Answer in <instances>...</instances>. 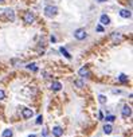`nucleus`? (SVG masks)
<instances>
[{
    "label": "nucleus",
    "instance_id": "26",
    "mask_svg": "<svg viewBox=\"0 0 133 137\" xmlns=\"http://www.w3.org/2000/svg\"><path fill=\"white\" fill-rule=\"evenodd\" d=\"M0 2H4V0H0Z\"/></svg>",
    "mask_w": 133,
    "mask_h": 137
},
{
    "label": "nucleus",
    "instance_id": "22",
    "mask_svg": "<svg viewBox=\"0 0 133 137\" xmlns=\"http://www.w3.org/2000/svg\"><path fill=\"white\" fill-rule=\"evenodd\" d=\"M6 97V94H4V92H3V90H0V100H3Z\"/></svg>",
    "mask_w": 133,
    "mask_h": 137
},
{
    "label": "nucleus",
    "instance_id": "8",
    "mask_svg": "<svg viewBox=\"0 0 133 137\" xmlns=\"http://www.w3.org/2000/svg\"><path fill=\"white\" fill-rule=\"evenodd\" d=\"M100 22L102 23V24H106V26H108L109 23H110V18H109L108 15H105V14H104V15H101V18H100Z\"/></svg>",
    "mask_w": 133,
    "mask_h": 137
},
{
    "label": "nucleus",
    "instance_id": "2",
    "mask_svg": "<svg viewBox=\"0 0 133 137\" xmlns=\"http://www.w3.org/2000/svg\"><path fill=\"white\" fill-rule=\"evenodd\" d=\"M74 36H75L78 40H82V39L86 38V31L83 28H78L75 32H74Z\"/></svg>",
    "mask_w": 133,
    "mask_h": 137
},
{
    "label": "nucleus",
    "instance_id": "15",
    "mask_svg": "<svg viewBox=\"0 0 133 137\" xmlns=\"http://www.w3.org/2000/svg\"><path fill=\"white\" fill-rule=\"evenodd\" d=\"M120 82H122V83H125V82H128V75H125V74H121V75L118 77Z\"/></svg>",
    "mask_w": 133,
    "mask_h": 137
},
{
    "label": "nucleus",
    "instance_id": "10",
    "mask_svg": "<svg viewBox=\"0 0 133 137\" xmlns=\"http://www.w3.org/2000/svg\"><path fill=\"white\" fill-rule=\"evenodd\" d=\"M6 15H7V18H8L11 22H14V20H15V14H14V11H12V10H10V8H8V10L6 11Z\"/></svg>",
    "mask_w": 133,
    "mask_h": 137
},
{
    "label": "nucleus",
    "instance_id": "7",
    "mask_svg": "<svg viewBox=\"0 0 133 137\" xmlns=\"http://www.w3.org/2000/svg\"><path fill=\"white\" fill-rule=\"evenodd\" d=\"M78 74H79L81 77H90V71H89L86 67H81L79 71H78Z\"/></svg>",
    "mask_w": 133,
    "mask_h": 137
},
{
    "label": "nucleus",
    "instance_id": "25",
    "mask_svg": "<svg viewBox=\"0 0 133 137\" xmlns=\"http://www.w3.org/2000/svg\"><path fill=\"white\" fill-rule=\"evenodd\" d=\"M28 137H36V136H35V134H30Z\"/></svg>",
    "mask_w": 133,
    "mask_h": 137
},
{
    "label": "nucleus",
    "instance_id": "18",
    "mask_svg": "<svg viewBox=\"0 0 133 137\" xmlns=\"http://www.w3.org/2000/svg\"><path fill=\"white\" fill-rule=\"evenodd\" d=\"M105 120L109 121V122H113V121L116 120V117L114 116H106V117H105Z\"/></svg>",
    "mask_w": 133,
    "mask_h": 137
},
{
    "label": "nucleus",
    "instance_id": "24",
    "mask_svg": "<svg viewBox=\"0 0 133 137\" xmlns=\"http://www.w3.org/2000/svg\"><path fill=\"white\" fill-rule=\"evenodd\" d=\"M98 3H104V2H106V0H97Z\"/></svg>",
    "mask_w": 133,
    "mask_h": 137
},
{
    "label": "nucleus",
    "instance_id": "23",
    "mask_svg": "<svg viewBox=\"0 0 133 137\" xmlns=\"http://www.w3.org/2000/svg\"><path fill=\"white\" fill-rule=\"evenodd\" d=\"M98 117H100V120H104V114H102V113H98Z\"/></svg>",
    "mask_w": 133,
    "mask_h": 137
},
{
    "label": "nucleus",
    "instance_id": "17",
    "mask_svg": "<svg viewBox=\"0 0 133 137\" xmlns=\"http://www.w3.org/2000/svg\"><path fill=\"white\" fill-rule=\"evenodd\" d=\"M27 69L32 70V71H38V67H36V66H35L34 63H31V65H28V66H27Z\"/></svg>",
    "mask_w": 133,
    "mask_h": 137
},
{
    "label": "nucleus",
    "instance_id": "9",
    "mask_svg": "<svg viewBox=\"0 0 133 137\" xmlns=\"http://www.w3.org/2000/svg\"><path fill=\"white\" fill-rule=\"evenodd\" d=\"M51 89H53V90H55V92H59V90L62 89V85H61V82H58V81L53 82V83H51Z\"/></svg>",
    "mask_w": 133,
    "mask_h": 137
},
{
    "label": "nucleus",
    "instance_id": "4",
    "mask_svg": "<svg viewBox=\"0 0 133 137\" xmlns=\"http://www.w3.org/2000/svg\"><path fill=\"white\" fill-rule=\"evenodd\" d=\"M22 114H23V117L24 118H31V117L34 116V112L31 110V109H28V108H24L22 110Z\"/></svg>",
    "mask_w": 133,
    "mask_h": 137
},
{
    "label": "nucleus",
    "instance_id": "12",
    "mask_svg": "<svg viewBox=\"0 0 133 137\" xmlns=\"http://www.w3.org/2000/svg\"><path fill=\"white\" fill-rule=\"evenodd\" d=\"M104 132L106 133V134H110V133L113 132V126H112L110 124H106V125L104 126Z\"/></svg>",
    "mask_w": 133,
    "mask_h": 137
},
{
    "label": "nucleus",
    "instance_id": "14",
    "mask_svg": "<svg viewBox=\"0 0 133 137\" xmlns=\"http://www.w3.org/2000/svg\"><path fill=\"white\" fill-rule=\"evenodd\" d=\"M12 130H11V129H6L4 132H3V137H12Z\"/></svg>",
    "mask_w": 133,
    "mask_h": 137
},
{
    "label": "nucleus",
    "instance_id": "3",
    "mask_svg": "<svg viewBox=\"0 0 133 137\" xmlns=\"http://www.w3.org/2000/svg\"><path fill=\"white\" fill-rule=\"evenodd\" d=\"M121 113H122V117L128 118V117H130V114H132V108L129 106V105H124V106H122V110H121Z\"/></svg>",
    "mask_w": 133,
    "mask_h": 137
},
{
    "label": "nucleus",
    "instance_id": "13",
    "mask_svg": "<svg viewBox=\"0 0 133 137\" xmlns=\"http://www.w3.org/2000/svg\"><path fill=\"white\" fill-rule=\"evenodd\" d=\"M59 51H61L62 54H63V55H65L66 58H67V59H71V55H70V54L67 53V50H66V49H63V47H61V49H59Z\"/></svg>",
    "mask_w": 133,
    "mask_h": 137
},
{
    "label": "nucleus",
    "instance_id": "16",
    "mask_svg": "<svg viewBox=\"0 0 133 137\" xmlns=\"http://www.w3.org/2000/svg\"><path fill=\"white\" fill-rule=\"evenodd\" d=\"M74 85H75L77 87H83V82H82L81 79H78V81H75V82H74Z\"/></svg>",
    "mask_w": 133,
    "mask_h": 137
},
{
    "label": "nucleus",
    "instance_id": "21",
    "mask_svg": "<svg viewBox=\"0 0 133 137\" xmlns=\"http://www.w3.org/2000/svg\"><path fill=\"white\" fill-rule=\"evenodd\" d=\"M97 31H98V32H102V31H104V27L101 26V24H100V26H97Z\"/></svg>",
    "mask_w": 133,
    "mask_h": 137
},
{
    "label": "nucleus",
    "instance_id": "20",
    "mask_svg": "<svg viewBox=\"0 0 133 137\" xmlns=\"http://www.w3.org/2000/svg\"><path fill=\"white\" fill-rule=\"evenodd\" d=\"M42 122H43V117H42V116H39L38 118H36V125H40Z\"/></svg>",
    "mask_w": 133,
    "mask_h": 137
},
{
    "label": "nucleus",
    "instance_id": "19",
    "mask_svg": "<svg viewBox=\"0 0 133 137\" xmlns=\"http://www.w3.org/2000/svg\"><path fill=\"white\" fill-rule=\"evenodd\" d=\"M98 101H100L101 104H105V102H106V97H105V96H100L98 97Z\"/></svg>",
    "mask_w": 133,
    "mask_h": 137
},
{
    "label": "nucleus",
    "instance_id": "5",
    "mask_svg": "<svg viewBox=\"0 0 133 137\" xmlns=\"http://www.w3.org/2000/svg\"><path fill=\"white\" fill-rule=\"evenodd\" d=\"M53 134L55 137H61L62 134H63V129H62L61 126H55L53 129Z\"/></svg>",
    "mask_w": 133,
    "mask_h": 137
},
{
    "label": "nucleus",
    "instance_id": "1",
    "mask_svg": "<svg viewBox=\"0 0 133 137\" xmlns=\"http://www.w3.org/2000/svg\"><path fill=\"white\" fill-rule=\"evenodd\" d=\"M57 12H58V8L55 6H47L45 8V15L47 18H53V16H55L57 15Z\"/></svg>",
    "mask_w": 133,
    "mask_h": 137
},
{
    "label": "nucleus",
    "instance_id": "6",
    "mask_svg": "<svg viewBox=\"0 0 133 137\" xmlns=\"http://www.w3.org/2000/svg\"><path fill=\"white\" fill-rule=\"evenodd\" d=\"M24 22L28 23V24H31V23L34 22V15L31 14V12H26L24 14Z\"/></svg>",
    "mask_w": 133,
    "mask_h": 137
},
{
    "label": "nucleus",
    "instance_id": "11",
    "mask_svg": "<svg viewBox=\"0 0 133 137\" xmlns=\"http://www.w3.org/2000/svg\"><path fill=\"white\" fill-rule=\"evenodd\" d=\"M120 16H121V18H125V19L130 18V11H128V10H121V11H120Z\"/></svg>",
    "mask_w": 133,
    "mask_h": 137
}]
</instances>
